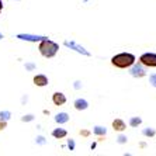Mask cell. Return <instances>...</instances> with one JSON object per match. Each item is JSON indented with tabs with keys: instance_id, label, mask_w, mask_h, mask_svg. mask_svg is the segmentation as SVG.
<instances>
[{
	"instance_id": "cell-13",
	"label": "cell",
	"mask_w": 156,
	"mask_h": 156,
	"mask_svg": "<svg viewBox=\"0 0 156 156\" xmlns=\"http://www.w3.org/2000/svg\"><path fill=\"white\" fill-rule=\"evenodd\" d=\"M93 132H94L96 135H98V136H103V135L107 134V129H105L104 127H100V125H97V127H94Z\"/></svg>"
},
{
	"instance_id": "cell-7",
	"label": "cell",
	"mask_w": 156,
	"mask_h": 156,
	"mask_svg": "<svg viewBox=\"0 0 156 156\" xmlns=\"http://www.w3.org/2000/svg\"><path fill=\"white\" fill-rule=\"evenodd\" d=\"M18 38L24 41H31V42H38V41L47 38V37H41V35H30V34H18Z\"/></svg>"
},
{
	"instance_id": "cell-2",
	"label": "cell",
	"mask_w": 156,
	"mask_h": 156,
	"mask_svg": "<svg viewBox=\"0 0 156 156\" xmlns=\"http://www.w3.org/2000/svg\"><path fill=\"white\" fill-rule=\"evenodd\" d=\"M38 49H40L41 55L45 56V58H54L56 52L59 51V45L56 42H54V41L48 40V38H44V40L40 41Z\"/></svg>"
},
{
	"instance_id": "cell-14",
	"label": "cell",
	"mask_w": 156,
	"mask_h": 156,
	"mask_svg": "<svg viewBox=\"0 0 156 156\" xmlns=\"http://www.w3.org/2000/svg\"><path fill=\"white\" fill-rule=\"evenodd\" d=\"M141 122H142V120L139 118V117H132L129 120V125L131 127H138V125H141Z\"/></svg>"
},
{
	"instance_id": "cell-24",
	"label": "cell",
	"mask_w": 156,
	"mask_h": 156,
	"mask_svg": "<svg viewBox=\"0 0 156 156\" xmlns=\"http://www.w3.org/2000/svg\"><path fill=\"white\" fill-rule=\"evenodd\" d=\"M2 10H3V2L0 0V13H2Z\"/></svg>"
},
{
	"instance_id": "cell-8",
	"label": "cell",
	"mask_w": 156,
	"mask_h": 156,
	"mask_svg": "<svg viewBox=\"0 0 156 156\" xmlns=\"http://www.w3.org/2000/svg\"><path fill=\"white\" fill-rule=\"evenodd\" d=\"M34 84L35 86H40V87H44L48 84V77L45 75H37L34 76Z\"/></svg>"
},
{
	"instance_id": "cell-9",
	"label": "cell",
	"mask_w": 156,
	"mask_h": 156,
	"mask_svg": "<svg viewBox=\"0 0 156 156\" xmlns=\"http://www.w3.org/2000/svg\"><path fill=\"white\" fill-rule=\"evenodd\" d=\"M75 108L79 110V111H82V110H86L87 107H89V103L84 100V98H77L76 101H75Z\"/></svg>"
},
{
	"instance_id": "cell-19",
	"label": "cell",
	"mask_w": 156,
	"mask_h": 156,
	"mask_svg": "<svg viewBox=\"0 0 156 156\" xmlns=\"http://www.w3.org/2000/svg\"><path fill=\"white\" fill-rule=\"evenodd\" d=\"M68 146H69L70 151H73V149H75V142H73V139H69V142H68Z\"/></svg>"
},
{
	"instance_id": "cell-10",
	"label": "cell",
	"mask_w": 156,
	"mask_h": 156,
	"mask_svg": "<svg viewBox=\"0 0 156 156\" xmlns=\"http://www.w3.org/2000/svg\"><path fill=\"white\" fill-rule=\"evenodd\" d=\"M66 135H68V132H66V129H63V128H56V129L52 131V136H54V138L61 139V138H65Z\"/></svg>"
},
{
	"instance_id": "cell-21",
	"label": "cell",
	"mask_w": 156,
	"mask_h": 156,
	"mask_svg": "<svg viewBox=\"0 0 156 156\" xmlns=\"http://www.w3.org/2000/svg\"><path fill=\"white\" fill-rule=\"evenodd\" d=\"M34 120V117L33 115H27V117H23V121L26 122V121H33Z\"/></svg>"
},
{
	"instance_id": "cell-20",
	"label": "cell",
	"mask_w": 156,
	"mask_h": 156,
	"mask_svg": "<svg viewBox=\"0 0 156 156\" xmlns=\"http://www.w3.org/2000/svg\"><path fill=\"white\" fill-rule=\"evenodd\" d=\"M6 125H7V124H6V121H4V120H2V118H0V131H2V129H4V128H6Z\"/></svg>"
},
{
	"instance_id": "cell-4",
	"label": "cell",
	"mask_w": 156,
	"mask_h": 156,
	"mask_svg": "<svg viewBox=\"0 0 156 156\" xmlns=\"http://www.w3.org/2000/svg\"><path fill=\"white\" fill-rule=\"evenodd\" d=\"M65 47H68V48H70V49H73V51H76V52H79V54H82V55H86V56H90V52L89 51H86L82 45H79L77 42H75V41H65Z\"/></svg>"
},
{
	"instance_id": "cell-12",
	"label": "cell",
	"mask_w": 156,
	"mask_h": 156,
	"mask_svg": "<svg viewBox=\"0 0 156 156\" xmlns=\"http://www.w3.org/2000/svg\"><path fill=\"white\" fill-rule=\"evenodd\" d=\"M55 121L58 124H65V122H68L69 121V115L66 113H59L58 115L55 117Z\"/></svg>"
},
{
	"instance_id": "cell-22",
	"label": "cell",
	"mask_w": 156,
	"mask_h": 156,
	"mask_svg": "<svg viewBox=\"0 0 156 156\" xmlns=\"http://www.w3.org/2000/svg\"><path fill=\"white\" fill-rule=\"evenodd\" d=\"M38 142H40V144H44V142H45V141H44V138H42V136H38Z\"/></svg>"
},
{
	"instance_id": "cell-5",
	"label": "cell",
	"mask_w": 156,
	"mask_h": 156,
	"mask_svg": "<svg viewBox=\"0 0 156 156\" xmlns=\"http://www.w3.org/2000/svg\"><path fill=\"white\" fill-rule=\"evenodd\" d=\"M131 68V66H129ZM129 73L132 75L134 77H144L146 75V72H145V69H144V66H142V63L141 65H132V68H131V70H129Z\"/></svg>"
},
{
	"instance_id": "cell-3",
	"label": "cell",
	"mask_w": 156,
	"mask_h": 156,
	"mask_svg": "<svg viewBox=\"0 0 156 156\" xmlns=\"http://www.w3.org/2000/svg\"><path fill=\"white\" fill-rule=\"evenodd\" d=\"M139 62L142 65L149 66V68H156V54L153 52H146V54H142Z\"/></svg>"
},
{
	"instance_id": "cell-16",
	"label": "cell",
	"mask_w": 156,
	"mask_h": 156,
	"mask_svg": "<svg viewBox=\"0 0 156 156\" xmlns=\"http://www.w3.org/2000/svg\"><path fill=\"white\" fill-rule=\"evenodd\" d=\"M0 118H2V120H4V121H7L9 118H10V113H9V111H2V113H0Z\"/></svg>"
},
{
	"instance_id": "cell-15",
	"label": "cell",
	"mask_w": 156,
	"mask_h": 156,
	"mask_svg": "<svg viewBox=\"0 0 156 156\" xmlns=\"http://www.w3.org/2000/svg\"><path fill=\"white\" fill-rule=\"evenodd\" d=\"M142 134L145 135V136H155L156 131L153 129V128H145V129L142 131Z\"/></svg>"
},
{
	"instance_id": "cell-18",
	"label": "cell",
	"mask_w": 156,
	"mask_h": 156,
	"mask_svg": "<svg viewBox=\"0 0 156 156\" xmlns=\"http://www.w3.org/2000/svg\"><path fill=\"white\" fill-rule=\"evenodd\" d=\"M125 142H127V136H124V135L118 136V144H125Z\"/></svg>"
},
{
	"instance_id": "cell-6",
	"label": "cell",
	"mask_w": 156,
	"mask_h": 156,
	"mask_svg": "<svg viewBox=\"0 0 156 156\" xmlns=\"http://www.w3.org/2000/svg\"><path fill=\"white\" fill-rule=\"evenodd\" d=\"M52 101H54L55 105H63L66 103V97L63 93H61V91H56V93H54L52 94Z\"/></svg>"
},
{
	"instance_id": "cell-25",
	"label": "cell",
	"mask_w": 156,
	"mask_h": 156,
	"mask_svg": "<svg viewBox=\"0 0 156 156\" xmlns=\"http://www.w3.org/2000/svg\"><path fill=\"white\" fill-rule=\"evenodd\" d=\"M2 38H3V35H2V33H0V40H2Z\"/></svg>"
},
{
	"instance_id": "cell-1",
	"label": "cell",
	"mask_w": 156,
	"mask_h": 156,
	"mask_svg": "<svg viewBox=\"0 0 156 156\" xmlns=\"http://www.w3.org/2000/svg\"><path fill=\"white\" fill-rule=\"evenodd\" d=\"M111 63L115 68L127 69V68H129L135 63V56L132 54H128V52H121V54H117L111 58Z\"/></svg>"
},
{
	"instance_id": "cell-17",
	"label": "cell",
	"mask_w": 156,
	"mask_h": 156,
	"mask_svg": "<svg viewBox=\"0 0 156 156\" xmlns=\"http://www.w3.org/2000/svg\"><path fill=\"white\" fill-rule=\"evenodd\" d=\"M149 82H151V84L153 87H156V75H152V76L149 77Z\"/></svg>"
},
{
	"instance_id": "cell-11",
	"label": "cell",
	"mask_w": 156,
	"mask_h": 156,
	"mask_svg": "<svg viewBox=\"0 0 156 156\" xmlns=\"http://www.w3.org/2000/svg\"><path fill=\"white\" fill-rule=\"evenodd\" d=\"M113 128H114L115 131H124L125 128H127V125H125V122H124L122 120L117 118V120L113 121Z\"/></svg>"
},
{
	"instance_id": "cell-23",
	"label": "cell",
	"mask_w": 156,
	"mask_h": 156,
	"mask_svg": "<svg viewBox=\"0 0 156 156\" xmlns=\"http://www.w3.org/2000/svg\"><path fill=\"white\" fill-rule=\"evenodd\" d=\"M80 134H83L84 136H87V135H89V131H82V132H80Z\"/></svg>"
}]
</instances>
